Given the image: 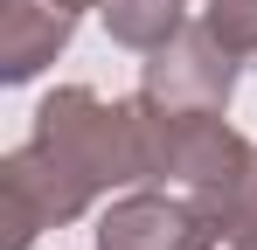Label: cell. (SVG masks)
I'll list each match as a JSON object with an SVG mask.
<instances>
[{"label":"cell","instance_id":"8992f818","mask_svg":"<svg viewBox=\"0 0 257 250\" xmlns=\"http://www.w3.org/2000/svg\"><path fill=\"white\" fill-rule=\"evenodd\" d=\"M77 7L70 0H0V83H28L70 49Z\"/></svg>","mask_w":257,"mask_h":250},{"label":"cell","instance_id":"ba28073f","mask_svg":"<svg viewBox=\"0 0 257 250\" xmlns=\"http://www.w3.org/2000/svg\"><path fill=\"white\" fill-rule=\"evenodd\" d=\"M97 14H104L111 42H125V49H139V56H153V49L188 21V7H181V0H104Z\"/></svg>","mask_w":257,"mask_h":250},{"label":"cell","instance_id":"6da1fadb","mask_svg":"<svg viewBox=\"0 0 257 250\" xmlns=\"http://www.w3.org/2000/svg\"><path fill=\"white\" fill-rule=\"evenodd\" d=\"M35 146H49L90 195L153 181L146 132H139V97L104 104L90 83H63V90H49L42 104H35Z\"/></svg>","mask_w":257,"mask_h":250},{"label":"cell","instance_id":"5b68a950","mask_svg":"<svg viewBox=\"0 0 257 250\" xmlns=\"http://www.w3.org/2000/svg\"><path fill=\"white\" fill-rule=\"evenodd\" d=\"M202 236V215L195 202L174 188V195H118V202L97 215V250H195Z\"/></svg>","mask_w":257,"mask_h":250},{"label":"cell","instance_id":"9c48e42d","mask_svg":"<svg viewBox=\"0 0 257 250\" xmlns=\"http://www.w3.org/2000/svg\"><path fill=\"white\" fill-rule=\"evenodd\" d=\"M202 21H209L243 63L257 56V0H202Z\"/></svg>","mask_w":257,"mask_h":250},{"label":"cell","instance_id":"30bf717a","mask_svg":"<svg viewBox=\"0 0 257 250\" xmlns=\"http://www.w3.org/2000/svg\"><path fill=\"white\" fill-rule=\"evenodd\" d=\"M70 7H77V14H84V7H104V0H70Z\"/></svg>","mask_w":257,"mask_h":250},{"label":"cell","instance_id":"277c9868","mask_svg":"<svg viewBox=\"0 0 257 250\" xmlns=\"http://www.w3.org/2000/svg\"><path fill=\"white\" fill-rule=\"evenodd\" d=\"M236 49L215 35L209 21H181L139 70V97L153 104H188V111H229L236 97Z\"/></svg>","mask_w":257,"mask_h":250},{"label":"cell","instance_id":"7a4b0ae2","mask_svg":"<svg viewBox=\"0 0 257 250\" xmlns=\"http://www.w3.org/2000/svg\"><path fill=\"white\" fill-rule=\"evenodd\" d=\"M139 132H146V167L181 195H209L229 174H243L257 146L222 118V111H188V104H153L139 97Z\"/></svg>","mask_w":257,"mask_h":250},{"label":"cell","instance_id":"52a82bcc","mask_svg":"<svg viewBox=\"0 0 257 250\" xmlns=\"http://www.w3.org/2000/svg\"><path fill=\"white\" fill-rule=\"evenodd\" d=\"M202 215L195 250H257V153L243 160V174H229L209 195H188Z\"/></svg>","mask_w":257,"mask_h":250},{"label":"cell","instance_id":"3957f363","mask_svg":"<svg viewBox=\"0 0 257 250\" xmlns=\"http://www.w3.org/2000/svg\"><path fill=\"white\" fill-rule=\"evenodd\" d=\"M97 202L84 181L70 174V167L56 160L49 146H14L7 160H0V250H28L42 229H56V222H77L84 208Z\"/></svg>","mask_w":257,"mask_h":250}]
</instances>
